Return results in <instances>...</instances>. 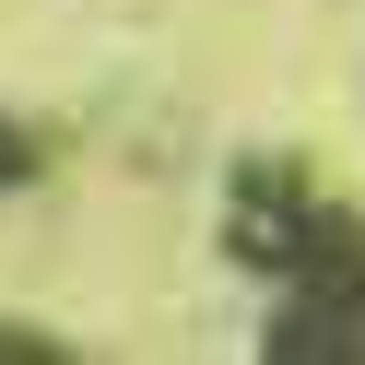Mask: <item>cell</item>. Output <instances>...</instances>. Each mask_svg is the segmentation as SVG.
Here are the masks:
<instances>
[{
	"label": "cell",
	"instance_id": "obj_1",
	"mask_svg": "<svg viewBox=\"0 0 365 365\" xmlns=\"http://www.w3.org/2000/svg\"><path fill=\"white\" fill-rule=\"evenodd\" d=\"M271 354H341V365H365V259H330L318 283H294V307L271 318Z\"/></svg>",
	"mask_w": 365,
	"mask_h": 365
},
{
	"label": "cell",
	"instance_id": "obj_2",
	"mask_svg": "<svg viewBox=\"0 0 365 365\" xmlns=\"http://www.w3.org/2000/svg\"><path fill=\"white\" fill-rule=\"evenodd\" d=\"M36 165H48V142H36V130H24V118H0V189H24V177H36Z\"/></svg>",
	"mask_w": 365,
	"mask_h": 365
},
{
	"label": "cell",
	"instance_id": "obj_3",
	"mask_svg": "<svg viewBox=\"0 0 365 365\" xmlns=\"http://www.w3.org/2000/svg\"><path fill=\"white\" fill-rule=\"evenodd\" d=\"M0 354H59L48 330H12V318H0Z\"/></svg>",
	"mask_w": 365,
	"mask_h": 365
}]
</instances>
